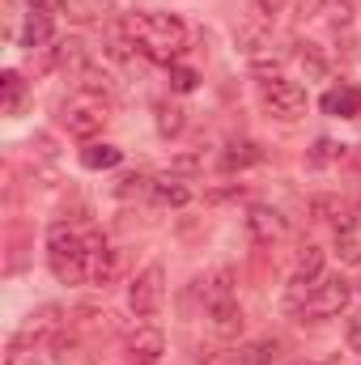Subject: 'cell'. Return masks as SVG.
<instances>
[{
  "label": "cell",
  "instance_id": "6da1fadb",
  "mask_svg": "<svg viewBox=\"0 0 361 365\" xmlns=\"http://www.w3.org/2000/svg\"><path fill=\"white\" fill-rule=\"evenodd\" d=\"M123 34L128 43L153 60V64H179V56L187 51V21L175 13H158V9H136V13H123Z\"/></svg>",
  "mask_w": 361,
  "mask_h": 365
},
{
  "label": "cell",
  "instance_id": "7a4b0ae2",
  "mask_svg": "<svg viewBox=\"0 0 361 365\" xmlns=\"http://www.w3.org/2000/svg\"><path fill=\"white\" fill-rule=\"evenodd\" d=\"M47 268H51V276H56L60 284H86V280H90L86 238H81L73 225H64V221H56V225L47 230Z\"/></svg>",
  "mask_w": 361,
  "mask_h": 365
},
{
  "label": "cell",
  "instance_id": "3957f363",
  "mask_svg": "<svg viewBox=\"0 0 361 365\" xmlns=\"http://www.w3.org/2000/svg\"><path fill=\"white\" fill-rule=\"evenodd\" d=\"M306 90L298 86V81H289V77H264L260 81V106L268 110L272 119H280V123H293V119H302L306 115Z\"/></svg>",
  "mask_w": 361,
  "mask_h": 365
},
{
  "label": "cell",
  "instance_id": "277c9868",
  "mask_svg": "<svg viewBox=\"0 0 361 365\" xmlns=\"http://www.w3.org/2000/svg\"><path fill=\"white\" fill-rule=\"evenodd\" d=\"M349 297H353V289H349L345 276H319V280L310 284L306 302L298 306V314H302V319H336V314L349 306Z\"/></svg>",
  "mask_w": 361,
  "mask_h": 365
},
{
  "label": "cell",
  "instance_id": "5b68a950",
  "mask_svg": "<svg viewBox=\"0 0 361 365\" xmlns=\"http://www.w3.org/2000/svg\"><path fill=\"white\" fill-rule=\"evenodd\" d=\"M162 302H166V268L162 264H149V268H141V272L132 276L128 306H132L136 319H153L162 310Z\"/></svg>",
  "mask_w": 361,
  "mask_h": 365
},
{
  "label": "cell",
  "instance_id": "8992f818",
  "mask_svg": "<svg viewBox=\"0 0 361 365\" xmlns=\"http://www.w3.org/2000/svg\"><path fill=\"white\" fill-rule=\"evenodd\" d=\"M86 238V259H90V284H115V276L123 268V255L102 238V234H81Z\"/></svg>",
  "mask_w": 361,
  "mask_h": 365
},
{
  "label": "cell",
  "instance_id": "52a82bcc",
  "mask_svg": "<svg viewBox=\"0 0 361 365\" xmlns=\"http://www.w3.org/2000/svg\"><path fill=\"white\" fill-rule=\"evenodd\" d=\"M123 353H128L132 365H158L162 353H166V336H162L153 323H141V327H132V331L123 336Z\"/></svg>",
  "mask_w": 361,
  "mask_h": 365
},
{
  "label": "cell",
  "instance_id": "ba28073f",
  "mask_svg": "<svg viewBox=\"0 0 361 365\" xmlns=\"http://www.w3.org/2000/svg\"><path fill=\"white\" fill-rule=\"evenodd\" d=\"M247 234H251L255 247H272V242H280V238L289 234V221H285L280 208H272V204H251V208H247Z\"/></svg>",
  "mask_w": 361,
  "mask_h": 365
},
{
  "label": "cell",
  "instance_id": "9c48e42d",
  "mask_svg": "<svg viewBox=\"0 0 361 365\" xmlns=\"http://www.w3.org/2000/svg\"><path fill=\"white\" fill-rule=\"evenodd\" d=\"M319 106H323V115H332V119H361V90L353 81H336L332 90L319 98Z\"/></svg>",
  "mask_w": 361,
  "mask_h": 365
},
{
  "label": "cell",
  "instance_id": "30bf717a",
  "mask_svg": "<svg viewBox=\"0 0 361 365\" xmlns=\"http://www.w3.org/2000/svg\"><path fill=\"white\" fill-rule=\"evenodd\" d=\"M243 306H238V297H225V302H217V306H208V327H213V336L217 340H238L243 336Z\"/></svg>",
  "mask_w": 361,
  "mask_h": 365
},
{
  "label": "cell",
  "instance_id": "8fae6325",
  "mask_svg": "<svg viewBox=\"0 0 361 365\" xmlns=\"http://www.w3.org/2000/svg\"><path fill=\"white\" fill-rule=\"evenodd\" d=\"M51 361L56 365H93L98 353H93L77 331H56L51 336Z\"/></svg>",
  "mask_w": 361,
  "mask_h": 365
},
{
  "label": "cell",
  "instance_id": "7c38bea8",
  "mask_svg": "<svg viewBox=\"0 0 361 365\" xmlns=\"http://www.w3.org/2000/svg\"><path fill=\"white\" fill-rule=\"evenodd\" d=\"M60 314H64L60 306H39V310H34V314L26 319V327L17 331V340H13V349H26L30 340L39 344L43 336H56V331H60Z\"/></svg>",
  "mask_w": 361,
  "mask_h": 365
},
{
  "label": "cell",
  "instance_id": "4fadbf2b",
  "mask_svg": "<svg viewBox=\"0 0 361 365\" xmlns=\"http://www.w3.org/2000/svg\"><path fill=\"white\" fill-rule=\"evenodd\" d=\"M64 123H68V132H73V136L90 140V136H98V132L106 128V115H102L98 106H68Z\"/></svg>",
  "mask_w": 361,
  "mask_h": 365
},
{
  "label": "cell",
  "instance_id": "5bb4252c",
  "mask_svg": "<svg viewBox=\"0 0 361 365\" xmlns=\"http://www.w3.org/2000/svg\"><path fill=\"white\" fill-rule=\"evenodd\" d=\"M51 38H56V21H51L47 13H26V21H21V47L39 51V47H47Z\"/></svg>",
  "mask_w": 361,
  "mask_h": 365
},
{
  "label": "cell",
  "instance_id": "9a60e30c",
  "mask_svg": "<svg viewBox=\"0 0 361 365\" xmlns=\"http://www.w3.org/2000/svg\"><path fill=\"white\" fill-rule=\"evenodd\" d=\"M260 162H264V149L255 140H230L225 153H221L225 170H247V166H260Z\"/></svg>",
  "mask_w": 361,
  "mask_h": 365
},
{
  "label": "cell",
  "instance_id": "2e32d148",
  "mask_svg": "<svg viewBox=\"0 0 361 365\" xmlns=\"http://www.w3.org/2000/svg\"><path fill=\"white\" fill-rule=\"evenodd\" d=\"M200 297H204V310L217 306V302H225V297H234V272L230 268H213L200 280Z\"/></svg>",
  "mask_w": 361,
  "mask_h": 365
},
{
  "label": "cell",
  "instance_id": "e0dca14e",
  "mask_svg": "<svg viewBox=\"0 0 361 365\" xmlns=\"http://www.w3.org/2000/svg\"><path fill=\"white\" fill-rule=\"evenodd\" d=\"M119 162H123V149H119V145L90 140V145L81 149V166H86V170H115Z\"/></svg>",
  "mask_w": 361,
  "mask_h": 365
},
{
  "label": "cell",
  "instance_id": "ac0fdd59",
  "mask_svg": "<svg viewBox=\"0 0 361 365\" xmlns=\"http://www.w3.org/2000/svg\"><path fill=\"white\" fill-rule=\"evenodd\" d=\"M149 191H153V200L162 204V208H183V204H191V187L179 179H158L149 182Z\"/></svg>",
  "mask_w": 361,
  "mask_h": 365
},
{
  "label": "cell",
  "instance_id": "d6986e66",
  "mask_svg": "<svg viewBox=\"0 0 361 365\" xmlns=\"http://www.w3.org/2000/svg\"><path fill=\"white\" fill-rule=\"evenodd\" d=\"M310 212L319 221H332V225H349V204L340 195H315L310 200Z\"/></svg>",
  "mask_w": 361,
  "mask_h": 365
},
{
  "label": "cell",
  "instance_id": "ffe728a7",
  "mask_svg": "<svg viewBox=\"0 0 361 365\" xmlns=\"http://www.w3.org/2000/svg\"><path fill=\"white\" fill-rule=\"evenodd\" d=\"M340 158H345V145H340V140L319 136V140H315V149L306 153V166H310V170H319V166H332V162H340Z\"/></svg>",
  "mask_w": 361,
  "mask_h": 365
},
{
  "label": "cell",
  "instance_id": "44dd1931",
  "mask_svg": "<svg viewBox=\"0 0 361 365\" xmlns=\"http://www.w3.org/2000/svg\"><path fill=\"white\" fill-rule=\"evenodd\" d=\"M315 9H319V17L327 21V26H353V0H315Z\"/></svg>",
  "mask_w": 361,
  "mask_h": 365
},
{
  "label": "cell",
  "instance_id": "7402d4cb",
  "mask_svg": "<svg viewBox=\"0 0 361 365\" xmlns=\"http://www.w3.org/2000/svg\"><path fill=\"white\" fill-rule=\"evenodd\" d=\"M280 357V344L276 340H255L251 349H243V361L247 365H272Z\"/></svg>",
  "mask_w": 361,
  "mask_h": 365
},
{
  "label": "cell",
  "instance_id": "603a6c76",
  "mask_svg": "<svg viewBox=\"0 0 361 365\" xmlns=\"http://www.w3.org/2000/svg\"><path fill=\"white\" fill-rule=\"evenodd\" d=\"M166 77H171V90H175V93H191L195 86H200V73H195V68H187V64H171V68H166Z\"/></svg>",
  "mask_w": 361,
  "mask_h": 365
},
{
  "label": "cell",
  "instance_id": "cb8c5ba5",
  "mask_svg": "<svg viewBox=\"0 0 361 365\" xmlns=\"http://www.w3.org/2000/svg\"><path fill=\"white\" fill-rule=\"evenodd\" d=\"M0 81H4V110L13 115V110L21 106V98H26V81H21V73H13V68H9Z\"/></svg>",
  "mask_w": 361,
  "mask_h": 365
},
{
  "label": "cell",
  "instance_id": "d4e9b609",
  "mask_svg": "<svg viewBox=\"0 0 361 365\" xmlns=\"http://www.w3.org/2000/svg\"><path fill=\"white\" fill-rule=\"evenodd\" d=\"M158 132L162 136H179L183 132V110L171 102H158Z\"/></svg>",
  "mask_w": 361,
  "mask_h": 365
},
{
  "label": "cell",
  "instance_id": "484cf974",
  "mask_svg": "<svg viewBox=\"0 0 361 365\" xmlns=\"http://www.w3.org/2000/svg\"><path fill=\"white\" fill-rule=\"evenodd\" d=\"M285 4H289V0H251V13H255L260 26H272V21L285 13Z\"/></svg>",
  "mask_w": 361,
  "mask_h": 365
},
{
  "label": "cell",
  "instance_id": "4316f807",
  "mask_svg": "<svg viewBox=\"0 0 361 365\" xmlns=\"http://www.w3.org/2000/svg\"><path fill=\"white\" fill-rule=\"evenodd\" d=\"M345 344H349L353 353H361V314H357V319H349V331H345Z\"/></svg>",
  "mask_w": 361,
  "mask_h": 365
},
{
  "label": "cell",
  "instance_id": "83f0119b",
  "mask_svg": "<svg viewBox=\"0 0 361 365\" xmlns=\"http://www.w3.org/2000/svg\"><path fill=\"white\" fill-rule=\"evenodd\" d=\"M340 255H345L349 264H357V259H361V242L353 238V234H345V242H340Z\"/></svg>",
  "mask_w": 361,
  "mask_h": 365
},
{
  "label": "cell",
  "instance_id": "f1b7e54d",
  "mask_svg": "<svg viewBox=\"0 0 361 365\" xmlns=\"http://www.w3.org/2000/svg\"><path fill=\"white\" fill-rule=\"evenodd\" d=\"M26 4H30V13H47V17H56L64 0H26Z\"/></svg>",
  "mask_w": 361,
  "mask_h": 365
},
{
  "label": "cell",
  "instance_id": "f546056e",
  "mask_svg": "<svg viewBox=\"0 0 361 365\" xmlns=\"http://www.w3.org/2000/svg\"><path fill=\"white\" fill-rule=\"evenodd\" d=\"M4 365H39V361H34L26 349H9V361H4Z\"/></svg>",
  "mask_w": 361,
  "mask_h": 365
}]
</instances>
